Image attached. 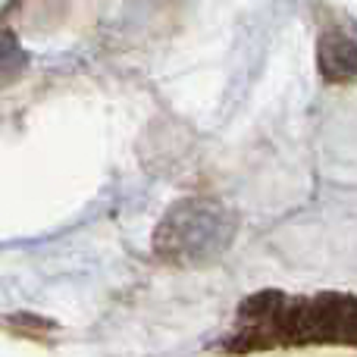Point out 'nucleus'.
<instances>
[{"label":"nucleus","mask_w":357,"mask_h":357,"mask_svg":"<svg viewBox=\"0 0 357 357\" xmlns=\"http://www.w3.org/2000/svg\"><path fill=\"white\" fill-rule=\"evenodd\" d=\"M235 345H354L357 304L351 295L285 298L279 291H260L238 310Z\"/></svg>","instance_id":"1"},{"label":"nucleus","mask_w":357,"mask_h":357,"mask_svg":"<svg viewBox=\"0 0 357 357\" xmlns=\"http://www.w3.org/2000/svg\"><path fill=\"white\" fill-rule=\"evenodd\" d=\"M235 216L213 197H185L154 232V251L169 264H201L229 248Z\"/></svg>","instance_id":"2"},{"label":"nucleus","mask_w":357,"mask_h":357,"mask_svg":"<svg viewBox=\"0 0 357 357\" xmlns=\"http://www.w3.org/2000/svg\"><path fill=\"white\" fill-rule=\"evenodd\" d=\"M320 73L329 82H351L357 73V47L354 38L345 31H326L320 38Z\"/></svg>","instance_id":"3"},{"label":"nucleus","mask_w":357,"mask_h":357,"mask_svg":"<svg viewBox=\"0 0 357 357\" xmlns=\"http://www.w3.org/2000/svg\"><path fill=\"white\" fill-rule=\"evenodd\" d=\"M25 69V54L19 47V41L13 38V31L0 29V88L10 85L19 73Z\"/></svg>","instance_id":"4"}]
</instances>
